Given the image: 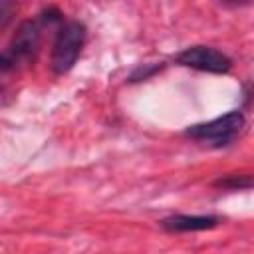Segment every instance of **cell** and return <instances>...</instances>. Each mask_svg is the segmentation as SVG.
Here are the masks:
<instances>
[{
	"mask_svg": "<svg viewBox=\"0 0 254 254\" xmlns=\"http://www.w3.org/2000/svg\"><path fill=\"white\" fill-rule=\"evenodd\" d=\"M62 22H64V16L56 8H48V10L40 12L38 18L24 22L16 30L10 44L6 46V50L0 56L2 71L6 73V71H10V69H14L22 64H30L36 58L38 50H40L44 28H50V26H56V24H62Z\"/></svg>",
	"mask_w": 254,
	"mask_h": 254,
	"instance_id": "6da1fadb",
	"label": "cell"
},
{
	"mask_svg": "<svg viewBox=\"0 0 254 254\" xmlns=\"http://www.w3.org/2000/svg\"><path fill=\"white\" fill-rule=\"evenodd\" d=\"M83 44H85V26L75 20L62 22L52 46V58H50L52 71L56 75L67 73L75 65Z\"/></svg>",
	"mask_w": 254,
	"mask_h": 254,
	"instance_id": "7a4b0ae2",
	"label": "cell"
},
{
	"mask_svg": "<svg viewBox=\"0 0 254 254\" xmlns=\"http://www.w3.org/2000/svg\"><path fill=\"white\" fill-rule=\"evenodd\" d=\"M242 127H244L242 111H228L216 119L190 125L185 131V135L194 141L206 143L210 147H224V145H230L240 135Z\"/></svg>",
	"mask_w": 254,
	"mask_h": 254,
	"instance_id": "3957f363",
	"label": "cell"
},
{
	"mask_svg": "<svg viewBox=\"0 0 254 254\" xmlns=\"http://www.w3.org/2000/svg\"><path fill=\"white\" fill-rule=\"evenodd\" d=\"M177 64L208 73H226L232 67V60L210 46H192L183 50L177 56Z\"/></svg>",
	"mask_w": 254,
	"mask_h": 254,
	"instance_id": "277c9868",
	"label": "cell"
},
{
	"mask_svg": "<svg viewBox=\"0 0 254 254\" xmlns=\"http://www.w3.org/2000/svg\"><path fill=\"white\" fill-rule=\"evenodd\" d=\"M220 222L214 214H173L161 220V226L169 232H194V230H208Z\"/></svg>",
	"mask_w": 254,
	"mask_h": 254,
	"instance_id": "5b68a950",
	"label": "cell"
},
{
	"mask_svg": "<svg viewBox=\"0 0 254 254\" xmlns=\"http://www.w3.org/2000/svg\"><path fill=\"white\" fill-rule=\"evenodd\" d=\"M254 185V177H248V175H230L226 179H218L216 181V187L220 189H232V190H240V189H248Z\"/></svg>",
	"mask_w": 254,
	"mask_h": 254,
	"instance_id": "8992f818",
	"label": "cell"
},
{
	"mask_svg": "<svg viewBox=\"0 0 254 254\" xmlns=\"http://www.w3.org/2000/svg\"><path fill=\"white\" fill-rule=\"evenodd\" d=\"M220 6H224V8H242V6H246V4H250L252 0H216Z\"/></svg>",
	"mask_w": 254,
	"mask_h": 254,
	"instance_id": "52a82bcc",
	"label": "cell"
}]
</instances>
